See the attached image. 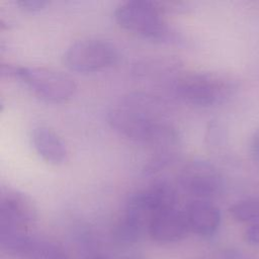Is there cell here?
<instances>
[{"label":"cell","instance_id":"1","mask_svg":"<svg viewBox=\"0 0 259 259\" xmlns=\"http://www.w3.org/2000/svg\"><path fill=\"white\" fill-rule=\"evenodd\" d=\"M157 104L147 96H130L121 105L107 113L109 125L121 136L153 146H170L177 140L176 132L157 118Z\"/></svg>","mask_w":259,"mask_h":259},{"label":"cell","instance_id":"2","mask_svg":"<svg viewBox=\"0 0 259 259\" xmlns=\"http://www.w3.org/2000/svg\"><path fill=\"white\" fill-rule=\"evenodd\" d=\"M114 18L123 29L155 41H173L176 33L162 17L156 1L133 0L120 3Z\"/></svg>","mask_w":259,"mask_h":259},{"label":"cell","instance_id":"3","mask_svg":"<svg viewBox=\"0 0 259 259\" xmlns=\"http://www.w3.org/2000/svg\"><path fill=\"white\" fill-rule=\"evenodd\" d=\"M235 90L231 78L217 73H191L175 82V91L184 101L200 106L224 102Z\"/></svg>","mask_w":259,"mask_h":259},{"label":"cell","instance_id":"4","mask_svg":"<svg viewBox=\"0 0 259 259\" xmlns=\"http://www.w3.org/2000/svg\"><path fill=\"white\" fill-rule=\"evenodd\" d=\"M117 57L118 53L113 44L99 38H85L67 48L64 63L72 71L91 73L111 67Z\"/></svg>","mask_w":259,"mask_h":259},{"label":"cell","instance_id":"5","mask_svg":"<svg viewBox=\"0 0 259 259\" xmlns=\"http://www.w3.org/2000/svg\"><path fill=\"white\" fill-rule=\"evenodd\" d=\"M16 79L22 81L39 98L63 102L75 92L76 85L69 76L44 67H18Z\"/></svg>","mask_w":259,"mask_h":259},{"label":"cell","instance_id":"6","mask_svg":"<svg viewBox=\"0 0 259 259\" xmlns=\"http://www.w3.org/2000/svg\"><path fill=\"white\" fill-rule=\"evenodd\" d=\"M36 219V208L25 193L5 188L0 194V234L26 233Z\"/></svg>","mask_w":259,"mask_h":259},{"label":"cell","instance_id":"7","mask_svg":"<svg viewBox=\"0 0 259 259\" xmlns=\"http://www.w3.org/2000/svg\"><path fill=\"white\" fill-rule=\"evenodd\" d=\"M179 184L196 199L212 198L223 189V178L218 169L203 160H194L186 164L179 173Z\"/></svg>","mask_w":259,"mask_h":259},{"label":"cell","instance_id":"8","mask_svg":"<svg viewBox=\"0 0 259 259\" xmlns=\"http://www.w3.org/2000/svg\"><path fill=\"white\" fill-rule=\"evenodd\" d=\"M189 232L184 211L175 206L158 211L150 222L148 233L159 243H174L182 240Z\"/></svg>","mask_w":259,"mask_h":259},{"label":"cell","instance_id":"9","mask_svg":"<svg viewBox=\"0 0 259 259\" xmlns=\"http://www.w3.org/2000/svg\"><path fill=\"white\" fill-rule=\"evenodd\" d=\"M183 211L189 231L201 237L213 235L221 224L220 209L208 200H191Z\"/></svg>","mask_w":259,"mask_h":259},{"label":"cell","instance_id":"10","mask_svg":"<svg viewBox=\"0 0 259 259\" xmlns=\"http://www.w3.org/2000/svg\"><path fill=\"white\" fill-rule=\"evenodd\" d=\"M36 153L48 163L62 164L67 158V148L57 133L48 126H37L31 134Z\"/></svg>","mask_w":259,"mask_h":259},{"label":"cell","instance_id":"11","mask_svg":"<svg viewBox=\"0 0 259 259\" xmlns=\"http://www.w3.org/2000/svg\"><path fill=\"white\" fill-rule=\"evenodd\" d=\"M231 215L238 222L259 224V198H246L230 206Z\"/></svg>","mask_w":259,"mask_h":259},{"label":"cell","instance_id":"12","mask_svg":"<svg viewBox=\"0 0 259 259\" xmlns=\"http://www.w3.org/2000/svg\"><path fill=\"white\" fill-rule=\"evenodd\" d=\"M40 259H69V257L62 247L55 243L41 240Z\"/></svg>","mask_w":259,"mask_h":259},{"label":"cell","instance_id":"13","mask_svg":"<svg viewBox=\"0 0 259 259\" xmlns=\"http://www.w3.org/2000/svg\"><path fill=\"white\" fill-rule=\"evenodd\" d=\"M21 9L25 11H38L45 8L49 1L47 0H16L15 2Z\"/></svg>","mask_w":259,"mask_h":259},{"label":"cell","instance_id":"14","mask_svg":"<svg viewBox=\"0 0 259 259\" xmlns=\"http://www.w3.org/2000/svg\"><path fill=\"white\" fill-rule=\"evenodd\" d=\"M245 240L253 245H259V224L250 225L244 234Z\"/></svg>","mask_w":259,"mask_h":259},{"label":"cell","instance_id":"15","mask_svg":"<svg viewBox=\"0 0 259 259\" xmlns=\"http://www.w3.org/2000/svg\"><path fill=\"white\" fill-rule=\"evenodd\" d=\"M250 152L253 159L259 163V127H257L250 141Z\"/></svg>","mask_w":259,"mask_h":259},{"label":"cell","instance_id":"16","mask_svg":"<svg viewBox=\"0 0 259 259\" xmlns=\"http://www.w3.org/2000/svg\"><path fill=\"white\" fill-rule=\"evenodd\" d=\"M127 259H145V258H143L141 256H132V257H128Z\"/></svg>","mask_w":259,"mask_h":259},{"label":"cell","instance_id":"17","mask_svg":"<svg viewBox=\"0 0 259 259\" xmlns=\"http://www.w3.org/2000/svg\"><path fill=\"white\" fill-rule=\"evenodd\" d=\"M92 259H107V258L104 257V256H96V257H94Z\"/></svg>","mask_w":259,"mask_h":259}]
</instances>
